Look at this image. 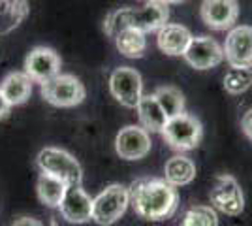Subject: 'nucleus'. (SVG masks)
I'll list each match as a JSON object with an SVG mask.
<instances>
[{
    "label": "nucleus",
    "mask_w": 252,
    "mask_h": 226,
    "mask_svg": "<svg viewBox=\"0 0 252 226\" xmlns=\"http://www.w3.org/2000/svg\"><path fill=\"white\" fill-rule=\"evenodd\" d=\"M196 177V164L190 161L189 157H171L166 162V168H164V179L169 181L175 187H185L190 185Z\"/></svg>",
    "instance_id": "6ab92c4d"
},
{
    "label": "nucleus",
    "mask_w": 252,
    "mask_h": 226,
    "mask_svg": "<svg viewBox=\"0 0 252 226\" xmlns=\"http://www.w3.org/2000/svg\"><path fill=\"white\" fill-rule=\"evenodd\" d=\"M59 211L63 219L72 225H83L93 219V198L85 193L81 183L68 185L64 196L59 204Z\"/></svg>",
    "instance_id": "1a4fd4ad"
},
{
    "label": "nucleus",
    "mask_w": 252,
    "mask_h": 226,
    "mask_svg": "<svg viewBox=\"0 0 252 226\" xmlns=\"http://www.w3.org/2000/svg\"><path fill=\"white\" fill-rule=\"evenodd\" d=\"M130 204L147 221L169 219L179 207L177 187L166 179H137L128 189Z\"/></svg>",
    "instance_id": "f257e3e1"
},
{
    "label": "nucleus",
    "mask_w": 252,
    "mask_h": 226,
    "mask_svg": "<svg viewBox=\"0 0 252 226\" xmlns=\"http://www.w3.org/2000/svg\"><path fill=\"white\" fill-rule=\"evenodd\" d=\"M13 225H34V226H38L40 223H38V221H34V219H29V217H21V219H15V221H13Z\"/></svg>",
    "instance_id": "bb28decb"
},
{
    "label": "nucleus",
    "mask_w": 252,
    "mask_h": 226,
    "mask_svg": "<svg viewBox=\"0 0 252 226\" xmlns=\"http://www.w3.org/2000/svg\"><path fill=\"white\" fill-rule=\"evenodd\" d=\"M36 164L40 172L49 173L66 185H75L83 181V170L74 155L59 147H45L38 153Z\"/></svg>",
    "instance_id": "20e7f679"
},
{
    "label": "nucleus",
    "mask_w": 252,
    "mask_h": 226,
    "mask_svg": "<svg viewBox=\"0 0 252 226\" xmlns=\"http://www.w3.org/2000/svg\"><path fill=\"white\" fill-rule=\"evenodd\" d=\"M113 38H115L119 53L128 57V59H141L145 55V49H147L145 32L132 29V27H126L123 31H119Z\"/></svg>",
    "instance_id": "a211bd4d"
},
{
    "label": "nucleus",
    "mask_w": 252,
    "mask_h": 226,
    "mask_svg": "<svg viewBox=\"0 0 252 226\" xmlns=\"http://www.w3.org/2000/svg\"><path fill=\"white\" fill-rule=\"evenodd\" d=\"M201 21L213 31L231 29L237 21L239 6L237 0H203L200 8Z\"/></svg>",
    "instance_id": "4468645a"
},
{
    "label": "nucleus",
    "mask_w": 252,
    "mask_h": 226,
    "mask_svg": "<svg viewBox=\"0 0 252 226\" xmlns=\"http://www.w3.org/2000/svg\"><path fill=\"white\" fill-rule=\"evenodd\" d=\"M128 204L130 194L125 185H109L96 198H93V221L102 226L113 225L126 213Z\"/></svg>",
    "instance_id": "423d86ee"
},
{
    "label": "nucleus",
    "mask_w": 252,
    "mask_h": 226,
    "mask_svg": "<svg viewBox=\"0 0 252 226\" xmlns=\"http://www.w3.org/2000/svg\"><path fill=\"white\" fill-rule=\"evenodd\" d=\"M111 97L125 108H136L139 98L143 95V81L137 70L130 66L115 68L109 77Z\"/></svg>",
    "instance_id": "6e6552de"
},
{
    "label": "nucleus",
    "mask_w": 252,
    "mask_h": 226,
    "mask_svg": "<svg viewBox=\"0 0 252 226\" xmlns=\"http://www.w3.org/2000/svg\"><path fill=\"white\" fill-rule=\"evenodd\" d=\"M209 200L211 205L224 215H241L243 209H245V198H243L241 187L237 183V179L228 175V173L217 177L215 187L209 193Z\"/></svg>",
    "instance_id": "0eeeda50"
},
{
    "label": "nucleus",
    "mask_w": 252,
    "mask_h": 226,
    "mask_svg": "<svg viewBox=\"0 0 252 226\" xmlns=\"http://www.w3.org/2000/svg\"><path fill=\"white\" fill-rule=\"evenodd\" d=\"M6 11H8V19H10L8 31H11L17 25H21V21H25V17L29 15V2L27 0H11V4L8 6Z\"/></svg>",
    "instance_id": "b1692460"
},
{
    "label": "nucleus",
    "mask_w": 252,
    "mask_h": 226,
    "mask_svg": "<svg viewBox=\"0 0 252 226\" xmlns=\"http://www.w3.org/2000/svg\"><path fill=\"white\" fill-rule=\"evenodd\" d=\"M143 2H147V0H143Z\"/></svg>",
    "instance_id": "c756f323"
},
{
    "label": "nucleus",
    "mask_w": 252,
    "mask_h": 226,
    "mask_svg": "<svg viewBox=\"0 0 252 226\" xmlns=\"http://www.w3.org/2000/svg\"><path fill=\"white\" fill-rule=\"evenodd\" d=\"M85 85L79 77L72 74L53 75L42 83V97L55 108H75L85 100Z\"/></svg>",
    "instance_id": "7ed1b4c3"
},
{
    "label": "nucleus",
    "mask_w": 252,
    "mask_h": 226,
    "mask_svg": "<svg viewBox=\"0 0 252 226\" xmlns=\"http://www.w3.org/2000/svg\"><path fill=\"white\" fill-rule=\"evenodd\" d=\"M190 40H192V34L187 27L183 25H164L157 36L158 49L162 53L171 55V57H179L187 51Z\"/></svg>",
    "instance_id": "2eb2a0df"
},
{
    "label": "nucleus",
    "mask_w": 252,
    "mask_h": 226,
    "mask_svg": "<svg viewBox=\"0 0 252 226\" xmlns=\"http://www.w3.org/2000/svg\"><path fill=\"white\" fill-rule=\"evenodd\" d=\"M0 91L11 106H21L32 95V79L25 72H11L2 79Z\"/></svg>",
    "instance_id": "f3484780"
},
{
    "label": "nucleus",
    "mask_w": 252,
    "mask_h": 226,
    "mask_svg": "<svg viewBox=\"0 0 252 226\" xmlns=\"http://www.w3.org/2000/svg\"><path fill=\"white\" fill-rule=\"evenodd\" d=\"M224 59L230 66L252 68V27L241 25L231 29L224 43Z\"/></svg>",
    "instance_id": "f8f14e48"
},
{
    "label": "nucleus",
    "mask_w": 252,
    "mask_h": 226,
    "mask_svg": "<svg viewBox=\"0 0 252 226\" xmlns=\"http://www.w3.org/2000/svg\"><path fill=\"white\" fill-rule=\"evenodd\" d=\"M160 134L171 149L190 151L200 145L203 129H201V123L194 115L183 111L175 117H169Z\"/></svg>",
    "instance_id": "39448f33"
},
{
    "label": "nucleus",
    "mask_w": 252,
    "mask_h": 226,
    "mask_svg": "<svg viewBox=\"0 0 252 226\" xmlns=\"http://www.w3.org/2000/svg\"><path fill=\"white\" fill-rule=\"evenodd\" d=\"M59 72H61V57L51 47H34L25 59V74L40 85Z\"/></svg>",
    "instance_id": "ddd939ff"
},
{
    "label": "nucleus",
    "mask_w": 252,
    "mask_h": 226,
    "mask_svg": "<svg viewBox=\"0 0 252 226\" xmlns=\"http://www.w3.org/2000/svg\"><path fill=\"white\" fill-rule=\"evenodd\" d=\"M241 127H243V132L247 134V138L252 141V109H249L241 119Z\"/></svg>",
    "instance_id": "393cba45"
},
{
    "label": "nucleus",
    "mask_w": 252,
    "mask_h": 226,
    "mask_svg": "<svg viewBox=\"0 0 252 226\" xmlns=\"http://www.w3.org/2000/svg\"><path fill=\"white\" fill-rule=\"evenodd\" d=\"M185 226H217L219 225V217L217 209L213 205H194L185 213L183 219Z\"/></svg>",
    "instance_id": "5701e85b"
},
{
    "label": "nucleus",
    "mask_w": 252,
    "mask_h": 226,
    "mask_svg": "<svg viewBox=\"0 0 252 226\" xmlns=\"http://www.w3.org/2000/svg\"><path fill=\"white\" fill-rule=\"evenodd\" d=\"M166 4H183V2H187V0H164Z\"/></svg>",
    "instance_id": "c85d7f7f"
},
{
    "label": "nucleus",
    "mask_w": 252,
    "mask_h": 226,
    "mask_svg": "<svg viewBox=\"0 0 252 226\" xmlns=\"http://www.w3.org/2000/svg\"><path fill=\"white\" fill-rule=\"evenodd\" d=\"M155 97H157L160 108L168 115V119L185 111V97L175 87H160L155 91Z\"/></svg>",
    "instance_id": "412c9836"
},
{
    "label": "nucleus",
    "mask_w": 252,
    "mask_h": 226,
    "mask_svg": "<svg viewBox=\"0 0 252 226\" xmlns=\"http://www.w3.org/2000/svg\"><path fill=\"white\" fill-rule=\"evenodd\" d=\"M252 87V68L231 66L224 75V89L230 95H243Z\"/></svg>",
    "instance_id": "4be33fe9"
},
{
    "label": "nucleus",
    "mask_w": 252,
    "mask_h": 226,
    "mask_svg": "<svg viewBox=\"0 0 252 226\" xmlns=\"http://www.w3.org/2000/svg\"><path fill=\"white\" fill-rule=\"evenodd\" d=\"M66 187H68V185L64 183V181L57 179V177H53V175H49V173L42 172V175L38 177L36 191H38L40 202H42L45 207L55 209V207H59V204H61Z\"/></svg>",
    "instance_id": "aec40b11"
},
{
    "label": "nucleus",
    "mask_w": 252,
    "mask_h": 226,
    "mask_svg": "<svg viewBox=\"0 0 252 226\" xmlns=\"http://www.w3.org/2000/svg\"><path fill=\"white\" fill-rule=\"evenodd\" d=\"M169 11L164 0H147L141 8H121L111 11L104 21V31L107 36H115L126 27L137 29L141 32H158L168 23Z\"/></svg>",
    "instance_id": "f03ea898"
},
{
    "label": "nucleus",
    "mask_w": 252,
    "mask_h": 226,
    "mask_svg": "<svg viewBox=\"0 0 252 226\" xmlns=\"http://www.w3.org/2000/svg\"><path fill=\"white\" fill-rule=\"evenodd\" d=\"M151 136L143 127H125L117 134L115 151L125 161H141L151 153Z\"/></svg>",
    "instance_id": "9b49d317"
},
{
    "label": "nucleus",
    "mask_w": 252,
    "mask_h": 226,
    "mask_svg": "<svg viewBox=\"0 0 252 226\" xmlns=\"http://www.w3.org/2000/svg\"><path fill=\"white\" fill-rule=\"evenodd\" d=\"M136 109L139 123L147 132H162V129L168 123V115L160 108L155 95H141Z\"/></svg>",
    "instance_id": "dca6fc26"
},
{
    "label": "nucleus",
    "mask_w": 252,
    "mask_h": 226,
    "mask_svg": "<svg viewBox=\"0 0 252 226\" xmlns=\"http://www.w3.org/2000/svg\"><path fill=\"white\" fill-rule=\"evenodd\" d=\"M183 57L196 70H209L224 61V47H220L219 42L209 36H198V38L192 36Z\"/></svg>",
    "instance_id": "9d476101"
},
{
    "label": "nucleus",
    "mask_w": 252,
    "mask_h": 226,
    "mask_svg": "<svg viewBox=\"0 0 252 226\" xmlns=\"http://www.w3.org/2000/svg\"><path fill=\"white\" fill-rule=\"evenodd\" d=\"M8 6H10V2H8V0H0V13L8 10Z\"/></svg>",
    "instance_id": "cd10ccee"
},
{
    "label": "nucleus",
    "mask_w": 252,
    "mask_h": 226,
    "mask_svg": "<svg viewBox=\"0 0 252 226\" xmlns=\"http://www.w3.org/2000/svg\"><path fill=\"white\" fill-rule=\"evenodd\" d=\"M10 109H11V104L8 102V98L4 97V93L0 91V121L10 115Z\"/></svg>",
    "instance_id": "a878e982"
}]
</instances>
